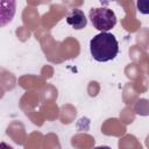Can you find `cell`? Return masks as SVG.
I'll list each match as a JSON object with an SVG mask.
<instances>
[{
	"instance_id": "1",
	"label": "cell",
	"mask_w": 149,
	"mask_h": 149,
	"mask_svg": "<svg viewBox=\"0 0 149 149\" xmlns=\"http://www.w3.org/2000/svg\"><path fill=\"white\" fill-rule=\"evenodd\" d=\"M90 51L97 62H108L116 57L119 43L113 34L101 31L90 41Z\"/></svg>"
},
{
	"instance_id": "2",
	"label": "cell",
	"mask_w": 149,
	"mask_h": 149,
	"mask_svg": "<svg viewBox=\"0 0 149 149\" xmlns=\"http://www.w3.org/2000/svg\"><path fill=\"white\" fill-rule=\"evenodd\" d=\"M88 17L93 27L100 31H108L109 29L114 28V26L116 24L115 13L107 7L91 8L88 13Z\"/></svg>"
},
{
	"instance_id": "3",
	"label": "cell",
	"mask_w": 149,
	"mask_h": 149,
	"mask_svg": "<svg viewBox=\"0 0 149 149\" xmlns=\"http://www.w3.org/2000/svg\"><path fill=\"white\" fill-rule=\"evenodd\" d=\"M16 12V0H0V28L10 23Z\"/></svg>"
},
{
	"instance_id": "4",
	"label": "cell",
	"mask_w": 149,
	"mask_h": 149,
	"mask_svg": "<svg viewBox=\"0 0 149 149\" xmlns=\"http://www.w3.org/2000/svg\"><path fill=\"white\" fill-rule=\"evenodd\" d=\"M66 22L69 26H71L73 29L80 30L86 27L87 24V19L81 9L73 8L68 15H66Z\"/></svg>"
},
{
	"instance_id": "5",
	"label": "cell",
	"mask_w": 149,
	"mask_h": 149,
	"mask_svg": "<svg viewBox=\"0 0 149 149\" xmlns=\"http://www.w3.org/2000/svg\"><path fill=\"white\" fill-rule=\"evenodd\" d=\"M137 8L141 13L147 14L148 13V5H147V0H137Z\"/></svg>"
}]
</instances>
